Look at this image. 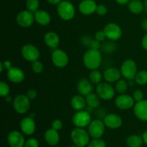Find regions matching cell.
<instances>
[{
    "mask_svg": "<svg viewBox=\"0 0 147 147\" xmlns=\"http://www.w3.org/2000/svg\"><path fill=\"white\" fill-rule=\"evenodd\" d=\"M103 61L101 52L99 50L88 49L84 53L83 57V62L84 66L89 70L98 69L100 66Z\"/></svg>",
    "mask_w": 147,
    "mask_h": 147,
    "instance_id": "6da1fadb",
    "label": "cell"
},
{
    "mask_svg": "<svg viewBox=\"0 0 147 147\" xmlns=\"http://www.w3.org/2000/svg\"><path fill=\"white\" fill-rule=\"evenodd\" d=\"M70 138L74 145L78 147L88 146L90 141V135L85 128H75L70 133Z\"/></svg>",
    "mask_w": 147,
    "mask_h": 147,
    "instance_id": "7a4b0ae2",
    "label": "cell"
},
{
    "mask_svg": "<svg viewBox=\"0 0 147 147\" xmlns=\"http://www.w3.org/2000/svg\"><path fill=\"white\" fill-rule=\"evenodd\" d=\"M57 10L59 17L65 21L73 20L76 15V9L68 1H62L57 6Z\"/></svg>",
    "mask_w": 147,
    "mask_h": 147,
    "instance_id": "3957f363",
    "label": "cell"
},
{
    "mask_svg": "<svg viewBox=\"0 0 147 147\" xmlns=\"http://www.w3.org/2000/svg\"><path fill=\"white\" fill-rule=\"evenodd\" d=\"M91 121V115L87 110L77 111L72 118V122L76 128H85L88 126Z\"/></svg>",
    "mask_w": 147,
    "mask_h": 147,
    "instance_id": "277c9868",
    "label": "cell"
},
{
    "mask_svg": "<svg viewBox=\"0 0 147 147\" xmlns=\"http://www.w3.org/2000/svg\"><path fill=\"white\" fill-rule=\"evenodd\" d=\"M137 65L136 62L132 59H126L122 63L121 66V75L127 80L134 79L138 72Z\"/></svg>",
    "mask_w": 147,
    "mask_h": 147,
    "instance_id": "5b68a950",
    "label": "cell"
},
{
    "mask_svg": "<svg viewBox=\"0 0 147 147\" xmlns=\"http://www.w3.org/2000/svg\"><path fill=\"white\" fill-rule=\"evenodd\" d=\"M13 108L19 114H25L30 108V99L26 95H18L13 100Z\"/></svg>",
    "mask_w": 147,
    "mask_h": 147,
    "instance_id": "8992f818",
    "label": "cell"
},
{
    "mask_svg": "<svg viewBox=\"0 0 147 147\" xmlns=\"http://www.w3.org/2000/svg\"><path fill=\"white\" fill-rule=\"evenodd\" d=\"M106 130V125L103 120H93L88 126V131L92 138H101Z\"/></svg>",
    "mask_w": 147,
    "mask_h": 147,
    "instance_id": "52a82bcc",
    "label": "cell"
},
{
    "mask_svg": "<svg viewBox=\"0 0 147 147\" xmlns=\"http://www.w3.org/2000/svg\"><path fill=\"white\" fill-rule=\"evenodd\" d=\"M21 54L23 59L32 63L39 60L40 57V51L38 48L30 43L24 45L22 48Z\"/></svg>",
    "mask_w": 147,
    "mask_h": 147,
    "instance_id": "ba28073f",
    "label": "cell"
},
{
    "mask_svg": "<svg viewBox=\"0 0 147 147\" xmlns=\"http://www.w3.org/2000/svg\"><path fill=\"white\" fill-rule=\"evenodd\" d=\"M96 94L103 100H110L115 95V88L110 83L101 82L97 85L96 89Z\"/></svg>",
    "mask_w": 147,
    "mask_h": 147,
    "instance_id": "9c48e42d",
    "label": "cell"
},
{
    "mask_svg": "<svg viewBox=\"0 0 147 147\" xmlns=\"http://www.w3.org/2000/svg\"><path fill=\"white\" fill-rule=\"evenodd\" d=\"M51 59L53 64L59 69L65 68L69 63L68 56L66 52L62 49H54L52 53Z\"/></svg>",
    "mask_w": 147,
    "mask_h": 147,
    "instance_id": "30bf717a",
    "label": "cell"
},
{
    "mask_svg": "<svg viewBox=\"0 0 147 147\" xmlns=\"http://www.w3.org/2000/svg\"><path fill=\"white\" fill-rule=\"evenodd\" d=\"M106 38L111 41H117L122 36L121 27L114 22H109L103 28Z\"/></svg>",
    "mask_w": 147,
    "mask_h": 147,
    "instance_id": "8fae6325",
    "label": "cell"
},
{
    "mask_svg": "<svg viewBox=\"0 0 147 147\" xmlns=\"http://www.w3.org/2000/svg\"><path fill=\"white\" fill-rule=\"evenodd\" d=\"M34 21V14L28 10H23L20 12L16 17V22L18 25L24 28L32 25Z\"/></svg>",
    "mask_w": 147,
    "mask_h": 147,
    "instance_id": "7c38bea8",
    "label": "cell"
},
{
    "mask_svg": "<svg viewBox=\"0 0 147 147\" xmlns=\"http://www.w3.org/2000/svg\"><path fill=\"white\" fill-rule=\"evenodd\" d=\"M135 101L133 97L126 94H121L116 98L115 104L119 109L122 110H126L134 108Z\"/></svg>",
    "mask_w": 147,
    "mask_h": 147,
    "instance_id": "4fadbf2b",
    "label": "cell"
},
{
    "mask_svg": "<svg viewBox=\"0 0 147 147\" xmlns=\"http://www.w3.org/2000/svg\"><path fill=\"white\" fill-rule=\"evenodd\" d=\"M7 142L10 147H24L26 141L22 133L11 131L7 135Z\"/></svg>",
    "mask_w": 147,
    "mask_h": 147,
    "instance_id": "5bb4252c",
    "label": "cell"
},
{
    "mask_svg": "<svg viewBox=\"0 0 147 147\" xmlns=\"http://www.w3.org/2000/svg\"><path fill=\"white\" fill-rule=\"evenodd\" d=\"M20 130L24 135H33L36 131V123L34 120L30 116L22 118L20 122Z\"/></svg>",
    "mask_w": 147,
    "mask_h": 147,
    "instance_id": "9a60e30c",
    "label": "cell"
},
{
    "mask_svg": "<svg viewBox=\"0 0 147 147\" xmlns=\"http://www.w3.org/2000/svg\"><path fill=\"white\" fill-rule=\"evenodd\" d=\"M103 120L106 128L110 129H118L123 123L121 117L116 113L107 114Z\"/></svg>",
    "mask_w": 147,
    "mask_h": 147,
    "instance_id": "2e32d148",
    "label": "cell"
},
{
    "mask_svg": "<svg viewBox=\"0 0 147 147\" xmlns=\"http://www.w3.org/2000/svg\"><path fill=\"white\" fill-rule=\"evenodd\" d=\"M135 116L143 122H147V99L136 102L133 108Z\"/></svg>",
    "mask_w": 147,
    "mask_h": 147,
    "instance_id": "e0dca14e",
    "label": "cell"
},
{
    "mask_svg": "<svg viewBox=\"0 0 147 147\" xmlns=\"http://www.w3.org/2000/svg\"><path fill=\"white\" fill-rule=\"evenodd\" d=\"M7 75L9 80L14 84L21 83L24 81L25 77L24 71L16 66H12L9 70L7 71Z\"/></svg>",
    "mask_w": 147,
    "mask_h": 147,
    "instance_id": "ac0fdd59",
    "label": "cell"
},
{
    "mask_svg": "<svg viewBox=\"0 0 147 147\" xmlns=\"http://www.w3.org/2000/svg\"><path fill=\"white\" fill-rule=\"evenodd\" d=\"M98 5L93 0H83L78 6L79 11L84 15H90L96 12Z\"/></svg>",
    "mask_w": 147,
    "mask_h": 147,
    "instance_id": "d6986e66",
    "label": "cell"
},
{
    "mask_svg": "<svg viewBox=\"0 0 147 147\" xmlns=\"http://www.w3.org/2000/svg\"><path fill=\"white\" fill-rule=\"evenodd\" d=\"M120 69L115 67H110L106 69L103 72V78L108 83H115L121 79V76Z\"/></svg>",
    "mask_w": 147,
    "mask_h": 147,
    "instance_id": "ffe728a7",
    "label": "cell"
},
{
    "mask_svg": "<svg viewBox=\"0 0 147 147\" xmlns=\"http://www.w3.org/2000/svg\"><path fill=\"white\" fill-rule=\"evenodd\" d=\"M77 90L79 95L86 97L88 95L93 92V84L90 82L89 79H86V78L80 79L77 84Z\"/></svg>",
    "mask_w": 147,
    "mask_h": 147,
    "instance_id": "44dd1931",
    "label": "cell"
},
{
    "mask_svg": "<svg viewBox=\"0 0 147 147\" xmlns=\"http://www.w3.org/2000/svg\"><path fill=\"white\" fill-rule=\"evenodd\" d=\"M60 37L53 31H49L44 35V42L47 47L52 49H56L60 44Z\"/></svg>",
    "mask_w": 147,
    "mask_h": 147,
    "instance_id": "7402d4cb",
    "label": "cell"
},
{
    "mask_svg": "<svg viewBox=\"0 0 147 147\" xmlns=\"http://www.w3.org/2000/svg\"><path fill=\"white\" fill-rule=\"evenodd\" d=\"M44 138L45 142L51 146H55L57 145L60 140V136L58 131L52 128H49L45 131Z\"/></svg>",
    "mask_w": 147,
    "mask_h": 147,
    "instance_id": "603a6c76",
    "label": "cell"
},
{
    "mask_svg": "<svg viewBox=\"0 0 147 147\" xmlns=\"http://www.w3.org/2000/svg\"><path fill=\"white\" fill-rule=\"evenodd\" d=\"M34 14V20L40 25L47 26L51 22V17L50 14L44 10H37Z\"/></svg>",
    "mask_w": 147,
    "mask_h": 147,
    "instance_id": "cb8c5ba5",
    "label": "cell"
},
{
    "mask_svg": "<svg viewBox=\"0 0 147 147\" xmlns=\"http://www.w3.org/2000/svg\"><path fill=\"white\" fill-rule=\"evenodd\" d=\"M70 105L73 110L76 111H80L85 110L87 103H86V97L80 95H76L72 97L70 100Z\"/></svg>",
    "mask_w": 147,
    "mask_h": 147,
    "instance_id": "d4e9b609",
    "label": "cell"
},
{
    "mask_svg": "<svg viewBox=\"0 0 147 147\" xmlns=\"http://www.w3.org/2000/svg\"><path fill=\"white\" fill-rule=\"evenodd\" d=\"M86 97V103H87V106L90 109H95V108H98L100 105V98L98 95L96 93H92L89 94L87 96L85 97Z\"/></svg>",
    "mask_w": 147,
    "mask_h": 147,
    "instance_id": "484cf974",
    "label": "cell"
},
{
    "mask_svg": "<svg viewBox=\"0 0 147 147\" xmlns=\"http://www.w3.org/2000/svg\"><path fill=\"white\" fill-rule=\"evenodd\" d=\"M129 11L134 14H141L144 10V5L141 0H131L129 2Z\"/></svg>",
    "mask_w": 147,
    "mask_h": 147,
    "instance_id": "4316f807",
    "label": "cell"
},
{
    "mask_svg": "<svg viewBox=\"0 0 147 147\" xmlns=\"http://www.w3.org/2000/svg\"><path fill=\"white\" fill-rule=\"evenodd\" d=\"M126 142V145L129 147H142L143 144H144L142 136L136 134L129 135Z\"/></svg>",
    "mask_w": 147,
    "mask_h": 147,
    "instance_id": "83f0119b",
    "label": "cell"
},
{
    "mask_svg": "<svg viewBox=\"0 0 147 147\" xmlns=\"http://www.w3.org/2000/svg\"><path fill=\"white\" fill-rule=\"evenodd\" d=\"M103 76V75L102 74L100 71H98V69H95V70H92L90 71V74H89V80L93 84L98 85L101 83Z\"/></svg>",
    "mask_w": 147,
    "mask_h": 147,
    "instance_id": "f1b7e54d",
    "label": "cell"
},
{
    "mask_svg": "<svg viewBox=\"0 0 147 147\" xmlns=\"http://www.w3.org/2000/svg\"><path fill=\"white\" fill-rule=\"evenodd\" d=\"M136 84L139 85H145L147 84V71L142 70L138 71L134 78Z\"/></svg>",
    "mask_w": 147,
    "mask_h": 147,
    "instance_id": "f546056e",
    "label": "cell"
},
{
    "mask_svg": "<svg viewBox=\"0 0 147 147\" xmlns=\"http://www.w3.org/2000/svg\"><path fill=\"white\" fill-rule=\"evenodd\" d=\"M128 86V82H126L125 79H119L117 82H116V85H115V89L117 92L119 94H125V92L127 91Z\"/></svg>",
    "mask_w": 147,
    "mask_h": 147,
    "instance_id": "4dcf8cb0",
    "label": "cell"
},
{
    "mask_svg": "<svg viewBox=\"0 0 147 147\" xmlns=\"http://www.w3.org/2000/svg\"><path fill=\"white\" fill-rule=\"evenodd\" d=\"M116 48H117L116 44L114 43V41H111V40L104 42V43L101 45V49L105 53H113L116 51Z\"/></svg>",
    "mask_w": 147,
    "mask_h": 147,
    "instance_id": "1f68e13d",
    "label": "cell"
},
{
    "mask_svg": "<svg viewBox=\"0 0 147 147\" xmlns=\"http://www.w3.org/2000/svg\"><path fill=\"white\" fill-rule=\"evenodd\" d=\"M40 2L39 0H27L26 7L27 10L32 13H35L38 10Z\"/></svg>",
    "mask_w": 147,
    "mask_h": 147,
    "instance_id": "d6a6232c",
    "label": "cell"
},
{
    "mask_svg": "<svg viewBox=\"0 0 147 147\" xmlns=\"http://www.w3.org/2000/svg\"><path fill=\"white\" fill-rule=\"evenodd\" d=\"M10 87L8 84L1 81L0 82V96L1 97H8Z\"/></svg>",
    "mask_w": 147,
    "mask_h": 147,
    "instance_id": "836d02e7",
    "label": "cell"
},
{
    "mask_svg": "<svg viewBox=\"0 0 147 147\" xmlns=\"http://www.w3.org/2000/svg\"><path fill=\"white\" fill-rule=\"evenodd\" d=\"M87 147H106V144L102 138H93Z\"/></svg>",
    "mask_w": 147,
    "mask_h": 147,
    "instance_id": "e575fe53",
    "label": "cell"
},
{
    "mask_svg": "<svg viewBox=\"0 0 147 147\" xmlns=\"http://www.w3.org/2000/svg\"><path fill=\"white\" fill-rule=\"evenodd\" d=\"M32 69L35 74H40L44 70V65L39 60L32 63Z\"/></svg>",
    "mask_w": 147,
    "mask_h": 147,
    "instance_id": "d590c367",
    "label": "cell"
},
{
    "mask_svg": "<svg viewBox=\"0 0 147 147\" xmlns=\"http://www.w3.org/2000/svg\"><path fill=\"white\" fill-rule=\"evenodd\" d=\"M133 98L135 102H140V101L144 99V94L141 89H136L133 93Z\"/></svg>",
    "mask_w": 147,
    "mask_h": 147,
    "instance_id": "8d00e7d4",
    "label": "cell"
},
{
    "mask_svg": "<svg viewBox=\"0 0 147 147\" xmlns=\"http://www.w3.org/2000/svg\"><path fill=\"white\" fill-rule=\"evenodd\" d=\"M39 141L35 138H30L26 141L24 147H39Z\"/></svg>",
    "mask_w": 147,
    "mask_h": 147,
    "instance_id": "74e56055",
    "label": "cell"
},
{
    "mask_svg": "<svg viewBox=\"0 0 147 147\" xmlns=\"http://www.w3.org/2000/svg\"><path fill=\"white\" fill-rule=\"evenodd\" d=\"M11 67L12 64L9 60H5L0 62V72H3L4 70H9Z\"/></svg>",
    "mask_w": 147,
    "mask_h": 147,
    "instance_id": "f35d334b",
    "label": "cell"
},
{
    "mask_svg": "<svg viewBox=\"0 0 147 147\" xmlns=\"http://www.w3.org/2000/svg\"><path fill=\"white\" fill-rule=\"evenodd\" d=\"M63 123L62 122V120H60V119H55L52 122L51 124V128L53 129L56 130V131H60L63 128Z\"/></svg>",
    "mask_w": 147,
    "mask_h": 147,
    "instance_id": "ab89813d",
    "label": "cell"
},
{
    "mask_svg": "<svg viewBox=\"0 0 147 147\" xmlns=\"http://www.w3.org/2000/svg\"><path fill=\"white\" fill-rule=\"evenodd\" d=\"M106 34H105L104 31L103 30H98V31L96 32V33H95V39L96 40H97L99 42H104L105 40H106Z\"/></svg>",
    "mask_w": 147,
    "mask_h": 147,
    "instance_id": "60d3db41",
    "label": "cell"
},
{
    "mask_svg": "<svg viewBox=\"0 0 147 147\" xmlns=\"http://www.w3.org/2000/svg\"><path fill=\"white\" fill-rule=\"evenodd\" d=\"M107 7L106 6L103 5V4H100V5H98L96 13L100 16H104L107 13Z\"/></svg>",
    "mask_w": 147,
    "mask_h": 147,
    "instance_id": "b9f144b4",
    "label": "cell"
},
{
    "mask_svg": "<svg viewBox=\"0 0 147 147\" xmlns=\"http://www.w3.org/2000/svg\"><path fill=\"white\" fill-rule=\"evenodd\" d=\"M27 97L31 100V99H34L37 96V92L35 89H30L27 91V94H26Z\"/></svg>",
    "mask_w": 147,
    "mask_h": 147,
    "instance_id": "7bdbcfd3",
    "label": "cell"
},
{
    "mask_svg": "<svg viewBox=\"0 0 147 147\" xmlns=\"http://www.w3.org/2000/svg\"><path fill=\"white\" fill-rule=\"evenodd\" d=\"M92 40H93V39H92L90 36L86 35V36H83V37H82L81 43L83 46H89V47H90Z\"/></svg>",
    "mask_w": 147,
    "mask_h": 147,
    "instance_id": "ee69618b",
    "label": "cell"
},
{
    "mask_svg": "<svg viewBox=\"0 0 147 147\" xmlns=\"http://www.w3.org/2000/svg\"><path fill=\"white\" fill-rule=\"evenodd\" d=\"M90 48L93 50H99L100 48H101V44H100V42L98 41L97 40L94 39V40H92L91 43H90Z\"/></svg>",
    "mask_w": 147,
    "mask_h": 147,
    "instance_id": "f6af8a7d",
    "label": "cell"
},
{
    "mask_svg": "<svg viewBox=\"0 0 147 147\" xmlns=\"http://www.w3.org/2000/svg\"><path fill=\"white\" fill-rule=\"evenodd\" d=\"M142 46L145 50H147V33L144 35L142 40Z\"/></svg>",
    "mask_w": 147,
    "mask_h": 147,
    "instance_id": "bcb514c9",
    "label": "cell"
},
{
    "mask_svg": "<svg viewBox=\"0 0 147 147\" xmlns=\"http://www.w3.org/2000/svg\"><path fill=\"white\" fill-rule=\"evenodd\" d=\"M142 28H143V30H145V31L147 33V18L145 19V20H144L143 21H142Z\"/></svg>",
    "mask_w": 147,
    "mask_h": 147,
    "instance_id": "7dc6e473",
    "label": "cell"
},
{
    "mask_svg": "<svg viewBox=\"0 0 147 147\" xmlns=\"http://www.w3.org/2000/svg\"><path fill=\"white\" fill-rule=\"evenodd\" d=\"M142 136V138H143L144 143L147 145V130H146V131L143 133Z\"/></svg>",
    "mask_w": 147,
    "mask_h": 147,
    "instance_id": "c3c4849f",
    "label": "cell"
},
{
    "mask_svg": "<svg viewBox=\"0 0 147 147\" xmlns=\"http://www.w3.org/2000/svg\"><path fill=\"white\" fill-rule=\"evenodd\" d=\"M116 2L119 3V4H121V5H124L126 4L128 2L130 1V0H116Z\"/></svg>",
    "mask_w": 147,
    "mask_h": 147,
    "instance_id": "681fc988",
    "label": "cell"
},
{
    "mask_svg": "<svg viewBox=\"0 0 147 147\" xmlns=\"http://www.w3.org/2000/svg\"><path fill=\"white\" fill-rule=\"evenodd\" d=\"M49 3L52 4H59L62 1V0H47Z\"/></svg>",
    "mask_w": 147,
    "mask_h": 147,
    "instance_id": "f907efd6",
    "label": "cell"
},
{
    "mask_svg": "<svg viewBox=\"0 0 147 147\" xmlns=\"http://www.w3.org/2000/svg\"><path fill=\"white\" fill-rule=\"evenodd\" d=\"M144 10L147 12V0H144Z\"/></svg>",
    "mask_w": 147,
    "mask_h": 147,
    "instance_id": "816d5d0a",
    "label": "cell"
},
{
    "mask_svg": "<svg viewBox=\"0 0 147 147\" xmlns=\"http://www.w3.org/2000/svg\"><path fill=\"white\" fill-rule=\"evenodd\" d=\"M70 147H78V146H76V145H73V146H70Z\"/></svg>",
    "mask_w": 147,
    "mask_h": 147,
    "instance_id": "f5cc1de1",
    "label": "cell"
},
{
    "mask_svg": "<svg viewBox=\"0 0 147 147\" xmlns=\"http://www.w3.org/2000/svg\"><path fill=\"white\" fill-rule=\"evenodd\" d=\"M85 147H87V146H85Z\"/></svg>",
    "mask_w": 147,
    "mask_h": 147,
    "instance_id": "db71d44e",
    "label": "cell"
}]
</instances>
